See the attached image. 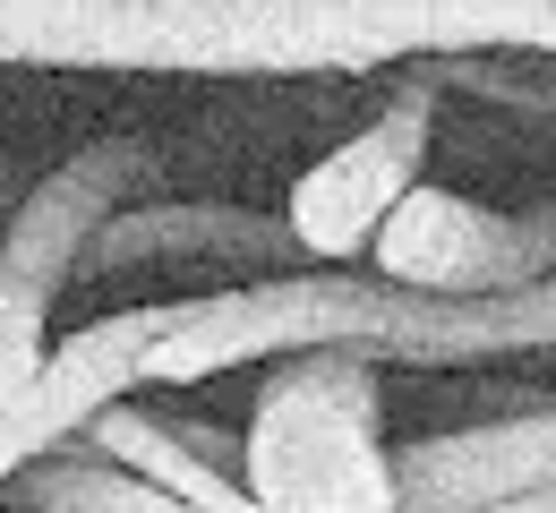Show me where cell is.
<instances>
[{
	"label": "cell",
	"instance_id": "obj_5",
	"mask_svg": "<svg viewBox=\"0 0 556 513\" xmlns=\"http://www.w3.org/2000/svg\"><path fill=\"white\" fill-rule=\"evenodd\" d=\"M437 146V86L403 61V86L394 103L351 129L334 154H317L300 180H291V206H282V231L300 248V266H351L368 248V231L386 222V206L419 180V163Z\"/></svg>",
	"mask_w": 556,
	"mask_h": 513
},
{
	"label": "cell",
	"instance_id": "obj_8",
	"mask_svg": "<svg viewBox=\"0 0 556 513\" xmlns=\"http://www.w3.org/2000/svg\"><path fill=\"white\" fill-rule=\"evenodd\" d=\"M154 325H163V308H129V317H94L77 334H52L35 385L17 402H0V479L26 471L35 453H52L61 437H77L103 402H121L138 385V360L154 343Z\"/></svg>",
	"mask_w": 556,
	"mask_h": 513
},
{
	"label": "cell",
	"instance_id": "obj_1",
	"mask_svg": "<svg viewBox=\"0 0 556 513\" xmlns=\"http://www.w3.org/2000/svg\"><path fill=\"white\" fill-rule=\"evenodd\" d=\"M437 52L556 61V0H0V69L359 77Z\"/></svg>",
	"mask_w": 556,
	"mask_h": 513
},
{
	"label": "cell",
	"instance_id": "obj_12",
	"mask_svg": "<svg viewBox=\"0 0 556 513\" xmlns=\"http://www.w3.org/2000/svg\"><path fill=\"white\" fill-rule=\"evenodd\" d=\"M43 351H52V299L0 283V402H17L35 385Z\"/></svg>",
	"mask_w": 556,
	"mask_h": 513
},
{
	"label": "cell",
	"instance_id": "obj_4",
	"mask_svg": "<svg viewBox=\"0 0 556 513\" xmlns=\"http://www.w3.org/2000/svg\"><path fill=\"white\" fill-rule=\"evenodd\" d=\"M359 257H377V274L403 292H522L556 274V189L522 215H488L437 180H412Z\"/></svg>",
	"mask_w": 556,
	"mask_h": 513
},
{
	"label": "cell",
	"instance_id": "obj_13",
	"mask_svg": "<svg viewBox=\"0 0 556 513\" xmlns=\"http://www.w3.org/2000/svg\"><path fill=\"white\" fill-rule=\"evenodd\" d=\"M540 360H548V368H556V351H540Z\"/></svg>",
	"mask_w": 556,
	"mask_h": 513
},
{
	"label": "cell",
	"instance_id": "obj_6",
	"mask_svg": "<svg viewBox=\"0 0 556 513\" xmlns=\"http://www.w3.org/2000/svg\"><path fill=\"white\" fill-rule=\"evenodd\" d=\"M154 180H163V163H154L146 138H94V146H77L70 163L43 171L35 197L17 206L9 240H0V283L61 299V283H77L86 231H94L103 215H121L129 197H146Z\"/></svg>",
	"mask_w": 556,
	"mask_h": 513
},
{
	"label": "cell",
	"instance_id": "obj_2",
	"mask_svg": "<svg viewBox=\"0 0 556 513\" xmlns=\"http://www.w3.org/2000/svg\"><path fill=\"white\" fill-rule=\"evenodd\" d=\"M343 343L368 360L412 368H480L556 351V274L522 292H403L351 266H291L206 299H163V325L138 360V385H206L231 368Z\"/></svg>",
	"mask_w": 556,
	"mask_h": 513
},
{
	"label": "cell",
	"instance_id": "obj_11",
	"mask_svg": "<svg viewBox=\"0 0 556 513\" xmlns=\"http://www.w3.org/2000/svg\"><path fill=\"white\" fill-rule=\"evenodd\" d=\"M0 488H9V513H198L180 497H163V488H146L138 471L103 462L86 437H61L26 471H9Z\"/></svg>",
	"mask_w": 556,
	"mask_h": 513
},
{
	"label": "cell",
	"instance_id": "obj_9",
	"mask_svg": "<svg viewBox=\"0 0 556 513\" xmlns=\"http://www.w3.org/2000/svg\"><path fill=\"white\" fill-rule=\"evenodd\" d=\"M514 488H556V402L522 420H463L394 453V513H454Z\"/></svg>",
	"mask_w": 556,
	"mask_h": 513
},
{
	"label": "cell",
	"instance_id": "obj_7",
	"mask_svg": "<svg viewBox=\"0 0 556 513\" xmlns=\"http://www.w3.org/2000/svg\"><path fill=\"white\" fill-rule=\"evenodd\" d=\"M129 266H231L240 283L291 274L300 248L282 215L257 206H214V197H129L121 215H103L77 248V274H129Z\"/></svg>",
	"mask_w": 556,
	"mask_h": 513
},
{
	"label": "cell",
	"instance_id": "obj_3",
	"mask_svg": "<svg viewBox=\"0 0 556 513\" xmlns=\"http://www.w3.org/2000/svg\"><path fill=\"white\" fill-rule=\"evenodd\" d=\"M240 488L266 513H394L386 376L368 351H282L240 428Z\"/></svg>",
	"mask_w": 556,
	"mask_h": 513
},
{
	"label": "cell",
	"instance_id": "obj_10",
	"mask_svg": "<svg viewBox=\"0 0 556 513\" xmlns=\"http://www.w3.org/2000/svg\"><path fill=\"white\" fill-rule=\"evenodd\" d=\"M77 437L94 445L103 462L138 471L146 488H163V497H180V505H198V513H266L240 488V437H223L206 420H172V411H146V402L121 394Z\"/></svg>",
	"mask_w": 556,
	"mask_h": 513
}]
</instances>
